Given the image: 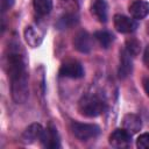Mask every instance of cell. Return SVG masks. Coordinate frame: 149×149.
I'll return each mask as SVG.
<instances>
[{
    "instance_id": "obj_1",
    "label": "cell",
    "mask_w": 149,
    "mask_h": 149,
    "mask_svg": "<svg viewBox=\"0 0 149 149\" xmlns=\"http://www.w3.org/2000/svg\"><path fill=\"white\" fill-rule=\"evenodd\" d=\"M5 66L10 80L12 98L16 104H23L29 97V86L27 59L19 44H10Z\"/></svg>"
},
{
    "instance_id": "obj_2",
    "label": "cell",
    "mask_w": 149,
    "mask_h": 149,
    "mask_svg": "<svg viewBox=\"0 0 149 149\" xmlns=\"http://www.w3.org/2000/svg\"><path fill=\"white\" fill-rule=\"evenodd\" d=\"M107 107L106 100L95 93L83 95L78 102L79 113L86 118H97L104 114L107 111Z\"/></svg>"
},
{
    "instance_id": "obj_3",
    "label": "cell",
    "mask_w": 149,
    "mask_h": 149,
    "mask_svg": "<svg viewBox=\"0 0 149 149\" xmlns=\"http://www.w3.org/2000/svg\"><path fill=\"white\" fill-rule=\"evenodd\" d=\"M71 132L79 141H90L100 134V127L94 123H83L73 121L71 122Z\"/></svg>"
},
{
    "instance_id": "obj_4",
    "label": "cell",
    "mask_w": 149,
    "mask_h": 149,
    "mask_svg": "<svg viewBox=\"0 0 149 149\" xmlns=\"http://www.w3.org/2000/svg\"><path fill=\"white\" fill-rule=\"evenodd\" d=\"M108 142L112 147L118 149L129 148L132 146V134L128 133L125 128H116L111 133Z\"/></svg>"
},
{
    "instance_id": "obj_5",
    "label": "cell",
    "mask_w": 149,
    "mask_h": 149,
    "mask_svg": "<svg viewBox=\"0 0 149 149\" xmlns=\"http://www.w3.org/2000/svg\"><path fill=\"white\" fill-rule=\"evenodd\" d=\"M59 74L71 79H79L83 78L85 74L83 65L77 61H68L62 64L59 69Z\"/></svg>"
},
{
    "instance_id": "obj_6",
    "label": "cell",
    "mask_w": 149,
    "mask_h": 149,
    "mask_svg": "<svg viewBox=\"0 0 149 149\" xmlns=\"http://www.w3.org/2000/svg\"><path fill=\"white\" fill-rule=\"evenodd\" d=\"M40 142L42 143V146L44 148H49V149H56V148L61 147L59 135H58V132H57V129H56V127L54 125L50 123L44 129Z\"/></svg>"
},
{
    "instance_id": "obj_7",
    "label": "cell",
    "mask_w": 149,
    "mask_h": 149,
    "mask_svg": "<svg viewBox=\"0 0 149 149\" xmlns=\"http://www.w3.org/2000/svg\"><path fill=\"white\" fill-rule=\"evenodd\" d=\"M113 22H114L115 29L121 34H130V33L135 31L137 28V22L135 21V19H130V17H128L126 15H121V14L114 15Z\"/></svg>"
},
{
    "instance_id": "obj_8",
    "label": "cell",
    "mask_w": 149,
    "mask_h": 149,
    "mask_svg": "<svg viewBox=\"0 0 149 149\" xmlns=\"http://www.w3.org/2000/svg\"><path fill=\"white\" fill-rule=\"evenodd\" d=\"M73 47L77 51L87 54L91 51L93 43H92V36L87 31H78L73 37Z\"/></svg>"
},
{
    "instance_id": "obj_9",
    "label": "cell",
    "mask_w": 149,
    "mask_h": 149,
    "mask_svg": "<svg viewBox=\"0 0 149 149\" xmlns=\"http://www.w3.org/2000/svg\"><path fill=\"white\" fill-rule=\"evenodd\" d=\"M132 57L133 56L126 49H123L120 52V65H119L118 73H119V77L121 79L127 78L132 73V70H133V61H132Z\"/></svg>"
},
{
    "instance_id": "obj_10",
    "label": "cell",
    "mask_w": 149,
    "mask_h": 149,
    "mask_svg": "<svg viewBox=\"0 0 149 149\" xmlns=\"http://www.w3.org/2000/svg\"><path fill=\"white\" fill-rule=\"evenodd\" d=\"M122 127L128 132L130 133L132 135L133 134H136L141 130L142 128V121H141V118L134 113H128L123 116L122 119Z\"/></svg>"
},
{
    "instance_id": "obj_11",
    "label": "cell",
    "mask_w": 149,
    "mask_h": 149,
    "mask_svg": "<svg viewBox=\"0 0 149 149\" xmlns=\"http://www.w3.org/2000/svg\"><path fill=\"white\" fill-rule=\"evenodd\" d=\"M44 128L40 123H31L22 134V141L24 143H33L35 141H40L43 135Z\"/></svg>"
},
{
    "instance_id": "obj_12",
    "label": "cell",
    "mask_w": 149,
    "mask_h": 149,
    "mask_svg": "<svg viewBox=\"0 0 149 149\" xmlns=\"http://www.w3.org/2000/svg\"><path fill=\"white\" fill-rule=\"evenodd\" d=\"M128 10L135 20H142L149 14V2L144 0H136L129 5Z\"/></svg>"
},
{
    "instance_id": "obj_13",
    "label": "cell",
    "mask_w": 149,
    "mask_h": 149,
    "mask_svg": "<svg viewBox=\"0 0 149 149\" xmlns=\"http://www.w3.org/2000/svg\"><path fill=\"white\" fill-rule=\"evenodd\" d=\"M91 12L99 22L105 23L108 17V5L106 0H94L91 6Z\"/></svg>"
},
{
    "instance_id": "obj_14",
    "label": "cell",
    "mask_w": 149,
    "mask_h": 149,
    "mask_svg": "<svg viewBox=\"0 0 149 149\" xmlns=\"http://www.w3.org/2000/svg\"><path fill=\"white\" fill-rule=\"evenodd\" d=\"M24 38H26V42L33 47V48H37L41 43H42V40H43V34L35 27L33 26H29L24 29Z\"/></svg>"
},
{
    "instance_id": "obj_15",
    "label": "cell",
    "mask_w": 149,
    "mask_h": 149,
    "mask_svg": "<svg viewBox=\"0 0 149 149\" xmlns=\"http://www.w3.org/2000/svg\"><path fill=\"white\" fill-rule=\"evenodd\" d=\"M33 6L38 15H48L52 9V0H33Z\"/></svg>"
},
{
    "instance_id": "obj_16",
    "label": "cell",
    "mask_w": 149,
    "mask_h": 149,
    "mask_svg": "<svg viewBox=\"0 0 149 149\" xmlns=\"http://www.w3.org/2000/svg\"><path fill=\"white\" fill-rule=\"evenodd\" d=\"M94 38H95V40L99 42V44H100L102 48H105V49H107V48L112 44V42L114 41L113 34L109 33V31H107V30H99V31H95V33H94Z\"/></svg>"
},
{
    "instance_id": "obj_17",
    "label": "cell",
    "mask_w": 149,
    "mask_h": 149,
    "mask_svg": "<svg viewBox=\"0 0 149 149\" xmlns=\"http://www.w3.org/2000/svg\"><path fill=\"white\" fill-rule=\"evenodd\" d=\"M126 50L132 55V56H135L140 52L141 50V45H140V42L135 38H130L126 42Z\"/></svg>"
},
{
    "instance_id": "obj_18",
    "label": "cell",
    "mask_w": 149,
    "mask_h": 149,
    "mask_svg": "<svg viewBox=\"0 0 149 149\" xmlns=\"http://www.w3.org/2000/svg\"><path fill=\"white\" fill-rule=\"evenodd\" d=\"M76 16L74 15H72V14H68V15H65V16H63L59 21H58V23H57V26L59 27V28H65V27H70V26H72L74 22H76Z\"/></svg>"
},
{
    "instance_id": "obj_19",
    "label": "cell",
    "mask_w": 149,
    "mask_h": 149,
    "mask_svg": "<svg viewBox=\"0 0 149 149\" xmlns=\"http://www.w3.org/2000/svg\"><path fill=\"white\" fill-rule=\"evenodd\" d=\"M136 147L140 149H149V133H143L137 137Z\"/></svg>"
},
{
    "instance_id": "obj_20",
    "label": "cell",
    "mask_w": 149,
    "mask_h": 149,
    "mask_svg": "<svg viewBox=\"0 0 149 149\" xmlns=\"http://www.w3.org/2000/svg\"><path fill=\"white\" fill-rule=\"evenodd\" d=\"M1 10L2 12H6L7 9L12 8L13 5H14V0H1Z\"/></svg>"
},
{
    "instance_id": "obj_21",
    "label": "cell",
    "mask_w": 149,
    "mask_h": 149,
    "mask_svg": "<svg viewBox=\"0 0 149 149\" xmlns=\"http://www.w3.org/2000/svg\"><path fill=\"white\" fill-rule=\"evenodd\" d=\"M143 88H144V92L147 93V95L149 97V78H143Z\"/></svg>"
},
{
    "instance_id": "obj_22",
    "label": "cell",
    "mask_w": 149,
    "mask_h": 149,
    "mask_svg": "<svg viewBox=\"0 0 149 149\" xmlns=\"http://www.w3.org/2000/svg\"><path fill=\"white\" fill-rule=\"evenodd\" d=\"M143 61H144L146 66H147V68H148V70H149V48H147V49H146V51H144Z\"/></svg>"
}]
</instances>
